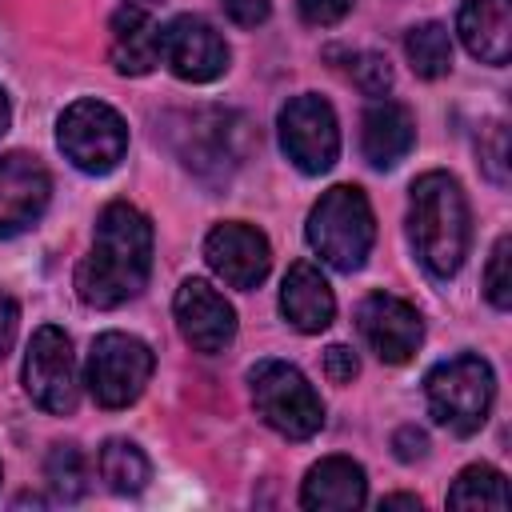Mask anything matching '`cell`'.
<instances>
[{
    "instance_id": "obj_6",
    "label": "cell",
    "mask_w": 512,
    "mask_h": 512,
    "mask_svg": "<svg viewBox=\"0 0 512 512\" xmlns=\"http://www.w3.org/2000/svg\"><path fill=\"white\" fill-rule=\"evenodd\" d=\"M56 144L80 172L104 176L128 152V124L116 108L100 100H76L56 120Z\"/></svg>"
},
{
    "instance_id": "obj_7",
    "label": "cell",
    "mask_w": 512,
    "mask_h": 512,
    "mask_svg": "<svg viewBox=\"0 0 512 512\" xmlns=\"http://www.w3.org/2000/svg\"><path fill=\"white\" fill-rule=\"evenodd\" d=\"M152 368H156V356L140 336L104 332L92 340L84 384L100 408H128L148 388Z\"/></svg>"
},
{
    "instance_id": "obj_11",
    "label": "cell",
    "mask_w": 512,
    "mask_h": 512,
    "mask_svg": "<svg viewBox=\"0 0 512 512\" xmlns=\"http://www.w3.org/2000/svg\"><path fill=\"white\" fill-rule=\"evenodd\" d=\"M356 328L364 344L384 360V364H404L424 340V320L416 304L392 296V292H372L356 308Z\"/></svg>"
},
{
    "instance_id": "obj_15",
    "label": "cell",
    "mask_w": 512,
    "mask_h": 512,
    "mask_svg": "<svg viewBox=\"0 0 512 512\" xmlns=\"http://www.w3.org/2000/svg\"><path fill=\"white\" fill-rule=\"evenodd\" d=\"M248 124L236 116V112H220V108H208V112H192L188 120V148H180V160L196 172H228L232 164H240L244 156V144H248Z\"/></svg>"
},
{
    "instance_id": "obj_27",
    "label": "cell",
    "mask_w": 512,
    "mask_h": 512,
    "mask_svg": "<svg viewBox=\"0 0 512 512\" xmlns=\"http://www.w3.org/2000/svg\"><path fill=\"white\" fill-rule=\"evenodd\" d=\"M480 168L488 172V180L504 184L508 180V128L496 120L480 132Z\"/></svg>"
},
{
    "instance_id": "obj_5",
    "label": "cell",
    "mask_w": 512,
    "mask_h": 512,
    "mask_svg": "<svg viewBox=\"0 0 512 512\" xmlns=\"http://www.w3.org/2000/svg\"><path fill=\"white\" fill-rule=\"evenodd\" d=\"M248 388H252V404H256L260 420L272 432H280L284 440H308V436L320 432L324 404H320L316 388L308 384V376L296 364L260 360L248 372Z\"/></svg>"
},
{
    "instance_id": "obj_1",
    "label": "cell",
    "mask_w": 512,
    "mask_h": 512,
    "mask_svg": "<svg viewBox=\"0 0 512 512\" xmlns=\"http://www.w3.org/2000/svg\"><path fill=\"white\" fill-rule=\"evenodd\" d=\"M152 272V224L128 200L104 204L88 256L76 268V292L88 308H120L144 292Z\"/></svg>"
},
{
    "instance_id": "obj_2",
    "label": "cell",
    "mask_w": 512,
    "mask_h": 512,
    "mask_svg": "<svg viewBox=\"0 0 512 512\" xmlns=\"http://www.w3.org/2000/svg\"><path fill=\"white\" fill-rule=\"evenodd\" d=\"M408 240L428 276L448 280L460 272L472 244V212L464 188L448 172H424L408 196Z\"/></svg>"
},
{
    "instance_id": "obj_10",
    "label": "cell",
    "mask_w": 512,
    "mask_h": 512,
    "mask_svg": "<svg viewBox=\"0 0 512 512\" xmlns=\"http://www.w3.org/2000/svg\"><path fill=\"white\" fill-rule=\"evenodd\" d=\"M160 60L172 68V76L188 84H208L224 76L228 68V44L204 16H176L164 24L160 36Z\"/></svg>"
},
{
    "instance_id": "obj_8",
    "label": "cell",
    "mask_w": 512,
    "mask_h": 512,
    "mask_svg": "<svg viewBox=\"0 0 512 512\" xmlns=\"http://www.w3.org/2000/svg\"><path fill=\"white\" fill-rule=\"evenodd\" d=\"M276 128H280V148L284 156L304 172V176H320L336 164L340 156V124H336V112L324 96H292L280 116H276Z\"/></svg>"
},
{
    "instance_id": "obj_23",
    "label": "cell",
    "mask_w": 512,
    "mask_h": 512,
    "mask_svg": "<svg viewBox=\"0 0 512 512\" xmlns=\"http://www.w3.org/2000/svg\"><path fill=\"white\" fill-rule=\"evenodd\" d=\"M448 504L452 508H508V480L504 472H496L492 464H468L452 488H448Z\"/></svg>"
},
{
    "instance_id": "obj_25",
    "label": "cell",
    "mask_w": 512,
    "mask_h": 512,
    "mask_svg": "<svg viewBox=\"0 0 512 512\" xmlns=\"http://www.w3.org/2000/svg\"><path fill=\"white\" fill-rule=\"evenodd\" d=\"M484 296L492 300V308L508 312L512 308V236H500L488 268H484Z\"/></svg>"
},
{
    "instance_id": "obj_20",
    "label": "cell",
    "mask_w": 512,
    "mask_h": 512,
    "mask_svg": "<svg viewBox=\"0 0 512 512\" xmlns=\"http://www.w3.org/2000/svg\"><path fill=\"white\" fill-rule=\"evenodd\" d=\"M368 500V480L364 468L348 456H324L320 464L308 468L300 504L312 512H348Z\"/></svg>"
},
{
    "instance_id": "obj_9",
    "label": "cell",
    "mask_w": 512,
    "mask_h": 512,
    "mask_svg": "<svg viewBox=\"0 0 512 512\" xmlns=\"http://www.w3.org/2000/svg\"><path fill=\"white\" fill-rule=\"evenodd\" d=\"M24 392L32 396L36 408L52 416H68L80 400V376H76V356L72 340L64 328L44 324L32 332L28 352H24Z\"/></svg>"
},
{
    "instance_id": "obj_26",
    "label": "cell",
    "mask_w": 512,
    "mask_h": 512,
    "mask_svg": "<svg viewBox=\"0 0 512 512\" xmlns=\"http://www.w3.org/2000/svg\"><path fill=\"white\" fill-rule=\"evenodd\" d=\"M348 76H352V84H356L364 96H372V100H380V96L392 88V64H388V56H380V52H360V56L352 60Z\"/></svg>"
},
{
    "instance_id": "obj_3",
    "label": "cell",
    "mask_w": 512,
    "mask_h": 512,
    "mask_svg": "<svg viewBox=\"0 0 512 512\" xmlns=\"http://www.w3.org/2000/svg\"><path fill=\"white\" fill-rule=\"evenodd\" d=\"M308 244L312 252L336 268V272H356L364 268L372 240H376V216L368 196L356 184H336L328 188L312 212H308Z\"/></svg>"
},
{
    "instance_id": "obj_29",
    "label": "cell",
    "mask_w": 512,
    "mask_h": 512,
    "mask_svg": "<svg viewBox=\"0 0 512 512\" xmlns=\"http://www.w3.org/2000/svg\"><path fill=\"white\" fill-rule=\"evenodd\" d=\"M356 372H360V360H356V352H352L348 344H332V348L324 352V376H328L332 384H348Z\"/></svg>"
},
{
    "instance_id": "obj_19",
    "label": "cell",
    "mask_w": 512,
    "mask_h": 512,
    "mask_svg": "<svg viewBox=\"0 0 512 512\" xmlns=\"http://www.w3.org/2000/svg\"><path fill=\"white\" fill-rule=\"evenodd\" d=\"M464 48L484 64H508L512 56V0H464L456 12Z\"/></svg>"
},
{
    "instance_id": "obj_32",
    "label": "cell",
    "mask_w": 512,
    "mask_h": 512,
    "mask_svg": "<svg viewBox=\"0 0 512 512\" xmlns=\"http://www.w3.org/2000/svg\"><path fill=\"white\" fill-rule=\"evenodd\" d=\"M16 324H20V308L8 292H0V360L12 352V340H16Z\"/></svg>"
},
{
    "instance_id": "obj_12",
    "label": "cell",
    "mask_w": 512,
    "mask_h": 512,
    "mask_svg": "<svg viewBox=\"0 0 512 512\" xmlns=\"http://www.w3.org/2000/svg\"><path fill=\"white\" fill-rule=\"evenodd\" d=\"M52 196L48 168L28 152H4L0 156V240L28 232Z\"/></svg>"
},
{
    "instance_id": "obj_24",
    "label": "cell",
    "mask_w": 512,
    "mask_h": 512,
    "mask_svg": "<svg viewBox=\"0 0 512 512\" xmlns=\"http://www.w3.org/2000/svg\"><path fill=\"white\" fill-rule=\"evenodd\" d=\"M44 480H48V492L56 500H64V504L80 500L88 492V460H84V452L72 448V444H56L48 452V460H44Z\"/></svg>"
},
{
    "instance_id": "obj_13",
    "label": "cell",
    "mask_w": 512,
    "mask_h": 512,
    "mask_svg": "<svg viewBox=\"0 0 512 512\" xmlns=\"http://www.w3.org/2000/svg\"><path fill=\"white\" fill-rule=\"evenodd\" d=\"M204 260L208 268L228 284V288H256L264 284L268 268H272V248L264 240V232H256L252 224H240V220H228V224H216L204 240Z\"/></svg>"
},
{
    "instance_id": "obj_30",
    "label": "cell",
    "mask_w": 512,
    "mask_h": 512,
    "mask_svg": "<svg viewBox=\"0 0 512 512\" xmlns=\"http://www.w3.org/2000/svg\"><path fill=\"white\" fill-rule=\"evenodd\" d=\"M220 4H224L228 20L240 24V28H256V24H264L268 12H272V0H220Z\"/></svg>"
},
{
    "instance_id": "obj_28",
    "label": "cell",
    "mask_w": 512,
    "mask_h": 512,
    "mask_svg": "<svg viewBox=\"0 0 512 512\" xmlns=\"http://www.w3.org/2000/svg\"><path fill=\"white\" fill-rule=\"evenodd\" d=\"M300 16L316 28H328V24H340L348 12H352V0H296Z\"/></svg>"
},
{
    "instance_id": "obj_16",
    "label": "cell",
    "mask_w": 512,
    "mask_h": 512,
    "mask_svg": "<svg viewBox=\"0 0 512 512\" xmlns=\"http://www.w3.org/2000/svg\"><path fill=\"white\" fill-rule=\"evenodd\" d=\"M108 56L120 76H148L160 64V36L164 28L152 20L144 4H124L112 12L108 24Z\"/></svg>"
},
{
    "instance_id": "obj_33",
    "label": "cell",
    "mask_w": 512,
    "mask_h": 512,
    "mask_svg": "<svg viewBox=\"0 0 512 512\" xmlns=\"http://www.w3.org/2000/svg\"><path fill=\"white\" fill-rule=\"evenodd\" d=\"M380 508H416V512H420V500H416V496H384Z\"/></svg>"
},
{
    "instance_id": "obj_34",
    "label": "cell",
    "mask_w": 512,
    "mask_h": 512,
    "mask_svg": "<svg viewBox=\"0 0 512 512\" xmlns=\"http://www.w3.org/2000/svg\"><path fill=\"white\" fill-rule=\"evenodd\" d=\"M8 124H12V108H8V96H4V88H0V136L8 132Z\"/></svg>"
},
{
    "instance_id": "obj_4",
    "label": "cell",
    "mask_w": 512,
    "mask_h": 512,
    "mask_svg": "<svg viewBox=\"0 0 512 512\" xmlns=\"http://www.w3.org/2000/svg\"><path fill=\"white\" fill-rule=\"evenodd\" d=\"M424 396H428V412L436 424H444L456 436H472L484 428V420L492 412L496 376H492L488 360L464 352V356L440 360L424 376Z\"/></svg>"
},
{
    "instance_id": "obj_31",
    "label": "cell",
    "mask_w": 512,
    "mask_h": 512,
    "mask_svg": "<svg viewBox=\"0 0 512 512\" xmlns=\"http://www.w3.org/2000/svg\"><path fill=\"white\" fill-rule=\"evenodd\" d=\"M392 448H396V456H400L404 464H412V460H420V456L428 452V436L408 424V428H400V432L392 436Z\"/></svg>"
},
{
    "instance_id": "obj_14",
    "label": "cell",
    "mask_w": 512,
    "mask_h": 512,
    "mask_svg": "<svg viewBox=\"0 0 512 512\" xmlns=\"http://www.w3.org/2000/svg\"><path fill=\"white\" fill-rule=\"evenodd\" d=\"M172 312H176V324H180V336L204 352V356H216L232 344L236 336V312L232 304L208 284V280H184L176 288V300H172Z\"/></svg>"
},
{
    "instance_id": "obj_21",
    "label": "cell",
    "mask_w": 512,
    "mask_h": 512,
    "mask_svg": "<svg viewBox=\"0 0 512 512\" xmlns=\"http://www.w3.org/2000/svg\"><path fill=\"white\" fill-rule=\"evenodd\" d=\"M96 468H100V480L112 492H120V496H136L148 484V476H152L148 456L132 440H120V436L116 440H104V448L96 456Z\"/></svg>"
},
{
    "instance_id": "obj_22",
    "label": "cell",
    "mask_w": 512,
    "mask_h": 512,
    "mask_svg": "<svg viewBox=\"0 0 512 512\" xmlns=\"http://www.w3.org/2000/svg\"><path fill=\"white\" fill-rule=\"evenodd\" d=\"M404 52H408V64L420 80H440L452 68V36L436 20H424V24L408 28Z\"/></svg>"
},
{
    "instance_id": "obj_18",
    "label": "cell",
    "mask_w": 512,
    "mask_h": 512,
    "mask_svg": "<svg viewBox=\"0 0 512 512\" xmlns=\"http://www.w3.org/2000/svg\"><path fill=\"white\" fill-rule=\"evenodd\" d=\"M280 312H284V320H288L296 332H304V336H316V332H324V328L332 324V316H336V296H332V288H328V280L320 276L316 264L296 260V264L288 268V276H284V284H280Z\"/></svg>"
},
{
    "instance_id": "obj_17",
    "label": "cell",
    "mask_w": 512,
    "mask_h": 512,
    "mask_svg": "<svg viewBox=\"0 0 512 512\" xmlns=\"http://www.w3.org/2000/svg\"><path fill=\"white\" fill-rule=\"evenodd\" d=\"M416 144V120L396 100H372L360 116V152L372 168H396Z\"/></svg>"
}]
</instances>
